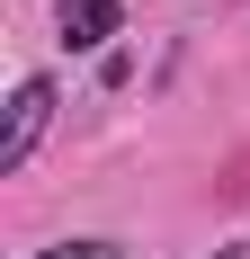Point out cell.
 I'll return each instance as SVG.
<instances>
[{
  "instance_id": "cell-1",
  "label": "cell",
  "mask_w": 250,
  "mask_h": 259,
  "mask_svg": "<svg viewBox=\"0 0 250 259\" xmlns=\"http://www.w3.org/2000/svg\"><path fill=\"white\" fill-rule=\"evenodd\" d=\"M45 116H54V90H45V80H18V99H9V134H0V170H27Z\"/></svg>"
},
{
  "instance_id": "cell-2",
  "label": "cell",
  "mask_w": 250,
  "mask_h": 259,
  "mask_svg": "<svg viewBox=\"0 0 250 259\" xmlns=\"http://www.w3.org/2000/svg\"><path fill=\"white\" fill-rule=\"evenodd\" d=\"M125 0H63V45H99V36H116Z\"/></svg>"
},
{
  "instance_id": "cell-3",
  "label": "cell",
  "mask_w": 250,
  "mask_h": 259,
  "mask_svg": "<svg viewBox=\"0 0 250 259\" xmlns=\"http://www.w3.org/2000/svg\"><path fill=\"white\" fill-rule=\"evenodd\" d=\"M36 259H116V250H99V241H72V250H36Z\"/></svg>"
},
{
  "instance_id": "cell-4",
  "label": "cell",
  "mask_w": 250,
  "mask_h": 259,
  "mask_svg": "<svg viewBox=\"0 0 250 259\" xmlns=\"http://www.w3.org/2000/svg\"><path fill=\"white\" fill-rule=\"evenodd\" d=\"M215 259H250V250H215Z\"/></svg>"
}]
</instances>
